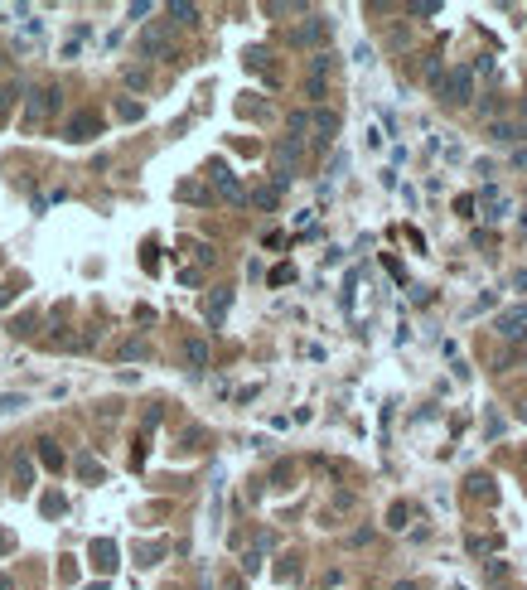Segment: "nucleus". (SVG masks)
I'll return each mask as SVG.
<instances>
[{"mask_svg":"<svg viewBox=\"0 0 527 590\" xmlns=\"http://www.w3.org/2000/svg\"><path fill=\"white\" fill-rule=\"evenodd\" d=\"M184 363H189L194 373H204V368H208V343H204V339H184Z\"/></svg>","mask_w":527,"mask_h":590,"instance_id":"obj_10","label":"nucleus"},{"mask_svg":"<svg viewBox=\"0 0 527 590\" xmlns=\"http://www.w3.org/2000/svg\"><path fill=\"white\" fill-rule=\"evenodd\" d=\"M39 460H44L48 469H63V450H58L53 440H39Z\"/></svg>","mask_w":527,"mask_h":590,"instance_id":"obj_15","label":"nucleus"},{"mask_svg":"<svg viewBox=\"0 0 527 590\" xmlns=\"http://www.w3.org/2000/svg\"><path fill=\"white\" fill-rule=\"evenodd\" d=\"M247 68H266V48H247Z\"/></svg>","mask_w":527,"mask_h":590,"instance_id":"obj_28","label":"nucleus"},{"mask_svg":"<svg viewBox=\"0 0 527 590\" xmlns=\"http://www.w3.org/2000/svg\"><path fill=\"white\" fill-rule=\"evenodd\" d=\"M309 126H314V145L324 150V145H334V136H339V112H329V107H319V112L309 117Z\"/></svg>","mask_w":527,"mask_h":590,"instance_id":"obj_5","label":"nucleus"},{"mask_svg":"<svg viewBox=\"0 0 527 590\" xmlns=\"http://www.w3.org/2000/svg\"><path fill=\"white\" fill-rule=\"evenodd\" d=\"M88 590H107V586H102V581H97V586H88Z\"/></svg>","mask_w":527,"mask_h":590,"instance_id":"obj_36","label":"nucleus"},{"mask_svg":"<svg viewBox=\"0 0 527 590\" xmlns=\"http://www.w3.org/2000/svg\"><path fill=\"white\" fill-rule=\"evenodd\" d=\"M227 305H232V291H213V295H208V305H204V310H208V320H213V324H222V315H227Z\"/></svg>","mask_w":527,"mask_h":590,"instance_id":"obj_13","label":"nucleus"},{"mask_svg":"<svg viewBox=\"0 0 527 590\" xmlns=\"http://www.w3.org/2000/svg\"><path fill=\"white\" fill-rule=\"evenodd\" d=\"M135 556H140V566H155V561L165 556V542H145V547L135 551Z\"/></svg>","mask_w":527,"mask_h":590,"instance_id":"obj_20","label":"nucleus"},{"mask_svg":"<svg viewBox=\"0 0 527 590\" xmlns=\"http://www.w3.org/2000/svg\"><path fill=\"white\" fill-rule=\"evenodd\" d=\"M208 179H213V184H218V194L222 199H227V204H247V189H242V184H237V174H227V165H208Z\"/></svg>","mask_w":527,"mask_h":590,"instance_id":"obj_3","label":"nucleus"},{"mask_svg":"<svg viewBox=\"0 0 527 590\" xmlns=\"http://www.w3.org/2000/svg\"><path fill=\"white\" fill-rule=\"evenodd\" d=\"M440 83H445V97H450V102H460V107H465V102L474 97V68H450Z\"/></svg>","mask_w":527,"mask_h":590,"instance_id":"obj_2","label":"nucleus"},{"mask_svg":"<svg viewBox=\"0 0 527 590\" xmlns=\"http://www.w3.org/2000/svg\"><path fill=\"white\" fill-rule=\"evenodd\" d=\"M518 417H523V421H527V402H518Z\"/></svg>","mask_w":527,"mask_h":590,"instance_id":"obj_33","label":"nucleus"},{"mask_svg":"<svg viewBox=\"0 0 527 590\" xmlns=\"http://www.w3.org/2000/svg\"><path fill=\"white\" fill-rule=\"evenodd\" d=\"M140 53H145V58H165V53H170V29H165V25L145 29V34H140Z\"/></svg>","mask_w":527,"mask_h":590,"instance_id":"obj_7","label":"nucleus"},{"mask_svg":"<svg viewBox=\"0 0 527 590\" xmlns=\"http://www.w3.org/2000/svg\"><path fill=\"white\" fill-rule=\"evenodd\" d=\"M25 407H29L25 392H0V412H25Z\"/></svg>","mask_w":527,"mask_h":590,"instance_id":"obj_17","label":"nucleus"},{"mask_svg":"<svg viewBox=\"0 0 527 590\" xmlns=\"http://www.w3.org/2000/svg\"><path fill=\"white\" fill-rule=\"evenodd\" d=\"M324 34H329V20H319V15H309L305 25H300V29L291 34V44H319V39H324Z\"/></svg>","mask_w":527,"mask_h":590,"instance_id":"obj_9","label":"nucleus"},{"mask_svg":"<svg viewBox=\"0 0 527 590\" xmlns=\"http://www.w3.org/2000/svg\"><path fill=\"white\" fill-rule=\"evenodd\" d=\"M97 131H102V122H97L92 112H83V117H73V122L63 126V136H68V140H92Z\"/></svg>","mask_w":527,"mask_h":590,"instance_id":"obj_8","label":"nucleus"},{"mask_svg":"<svg viewBox=\"0 0 527 590\" xmlns=\"http://www.w3.org/2000/svg\"><path fill=\"white\" fill-rule=\"evenodd\" d=\"M170 15H175V25H199V10H194V5H184V0L170 5Z\"/></svg>","mask_w":527,"mask_h":590,"instance_id":"obj_16","label":"nucleus"},{"mask_svg":"<svg viewBox=\"0 0 527 590\" xmlns=\"http://www.w3.org/2000/svg\"><path fill=\"white\" fill-rule=\"evenodd\" d=\"M126 83H131V87H145L150 78H145V68H126Z\"/></svg>","mask_w":527,"mask_h":590,"instance_id":"obj_29","label":"nucleus"},{"mask_svg":"<svg viewBox=\"0 0 527 590\" xmlns=\"http://www.w3.org/2000/svg\"><path fill=\"white\" fill-rule=\"evenodd\" d=\"M92 566H97V571H112V566H116V542H107V537L92 542Z\"/></svg>","mask_w":527,"mask_h":590,"instance_id":"obj_11","label":"nucleus"},{"mask_svg":"<svg viewBox=\"0 0 527 590\" xmlns=\"http://www.w3.org/2000/svg\"><path fill=\"white\" fill-rule=\"evenodd\" d=\"M309 68H314V73H309V78H324V73H329V68H334V58H329V53H314V58H309Z\"/></svg>","mask_w":527,"mask_h":590,"instance_id":"obj_23","label":"nucleus"},{"mask_svg":"<svg viewBox=\"0 0 527 590\" xmlns=\"http://www.w3.org/2000/svg\"><path fill=\"white\" fill-rule=\"evenodd\" d=\"M15 547V537H10V532H0V551H10Z\"/></svg>","mask_w":527,"mask_h":590,"instance_id":"obj_32","label":"nucleus"},{"mask_svg":"<svg viewBox=\"0 0 527 590\" xmlns=\"http://www.w3.org/2000/svg\"><path fill=\"white\" fill-rule=\"evenodd\" d=\"M396 590H416V586H411V581H401V586H396Z\"/></svg>","mask_w":527,"mask_h":590,"instance_id":"obj_34","label":"nucleus"},{"mask_svg":"<svg viewBox=\"0 0 527 590\" xmlns=\"http://www.w3.org/2000/svg\"><path fill=\"white\" fill-rule=\"evenodd\" d=\"M300 155H305V140H295V136H286V140L276 145V155H271V184H276V189H286V184L295 179Z\"/></svg>","mask_w":527,"mask_h":590,"instance_id":"obj_1","label":"nucleus"},{"mask_svg":"<svg viewBox=\"0 0 527 590\" xmlns=\"http://www.w3.org/2000/svg\"><path fill=\"white\" fill-rule=\"evenodd\" d=\"M0 590H10V581H5V576H0Z\"/></svg>","mask_w":527,"mask_h":590,"instance_id":"obj_35","label":"nucleus"},{"mask_svg":"<svg viewBox=\"0 0 527 590\" xmlns=\"http://www.w3.org/2000/svg\"><path fill=\"white\" fill-rule=\"evenodd\" d=\"M15 489H29V460L15 464Z\"/></svg>","mask_w":527,"mask_h":590,"instance_id":"obj_26","label":"nucleus"},{"mask_svg":"<svg viewBox=\"0 0 527 590\" xmlns=\"http://www.w3.org/2000/svg\"><path fill=\"white\" fill-rule=\"evenodd\" d=\"M483 576H488V581H503V576H508V561H498V556H493V561L483 566Z\"/></svg>","mask_w":527,"mask_h":590,"instance_id":"obj_25","label":"nucleus"},{"mask_svg":"<svg viewBox=\"0 0 527 590\" xmlns=\"http://www.w3.org/2000/svg\"><path fill=\"white\" fill-rule=\"evenodd\" d=\"M406 15H440V0H416V5H406Z\"/></svg>","mask_w":527,"mask_h":590,"instance_id":"obj_24","label":"nucleus"},{"mask_svg":"<svg viewBox=\"0 0 527 590\" xmlns=\"http://www.w3.org/2000/svg\"><path fill=\"white\" fill-rule=\"evenodd\" d=\"M78 474L83 479H102V464L92 460V455H78Z\"/></svg>","mask_w":527,"mask_h":590,"instance_id":"obj_22","label":"nucleus"},{"mask_svg":"<svg viewBox=\"0 0 527 590\" xmlns=\"http://www.w3.org/2000/svg\"><path fill=\"white\" fill-rule=\"evenodd\" d=\"M121 358H150V343H145V339H126V343H121Z\"/></svg>","mask_w":527,"mask_h":590,"instance_id":"obj_18","label":"nucleus"},{"mask_svg":"<svg viewBox=\"0 0 527 590\" xmlns=\"http://www.w3.org/2000/svg\"><path fill=\"white\" fill-rule=\"evenodd\" d=\"M29 329H34V315H25V320H15V324H10V334H29Z\"/></svg>","mask_w":527,"mask_h":590,"instance_id":"obj_30","label":"nucleus"},{"mask_svg":"<svg viewBox=\"0 0 527 590\" xmlns=\"http://www.w3.org/2000/svg\"><path fill=\"white\" fill-rule=\"evenodd\" d=\"M276 199H281V189H276V184H262V189H252V194H247V204H252V209H276Z\"/></svg>","mask_w":527,"mask_h":590,"instance_id":"obj_14","label":"nucleus"},{"mask_svg":"<svg viewBox=\"0 0 527 590\" xmlns=\"http://www.w3.org/2000/svg\"><path fill=\"white\" fill-rule=\"evenodd\" d=\"M116 117H121V122H135V117H140V107H135V102H116Z\"/></svg>","mask_w":527,"mask_h":590,"instance_id":"obj_27","label":"nucleus"},{"mask_svg":"<svg viewBox=\"0 0 527 590\" xmlns=\"http://www.w3.org/2000/svg\"><path fill=\"white\" fill-rule=\"evenodd\" d=\"M493 329L503 339H518V334H527V305H513V310H503L498 320H493Z\"/></svg>","mask_w":527,"mask_h":590,"instance_id":"obj_6","label":"nucleus"},{"mask_svg":"<svg viewBox=\"0 0 527 590\" xmlns=\"http://www.w3.org/2000/svg\"><path fill=\"white\" fill-rule=\"evenodd\" d=\"M387 523H392V527H406V523H411V508H406V504H392V508H387Z\"/></svg>","mask_w":527,"mask_h":590,"instance_id":"obj_21","label":"nucleus"},{"mask_svg":"<svg viewBox=\"0 0 527 590\" xmlns=\"http://www.w3.org/2000/svg\"><path fill=\"white\" fill-rule=\"evenodd\" d=\"M513 169H527V145H518V150H513Z\"/></svg>","mask_w":527,"mask_h":590,"instance_id":"obj_31","label":"nucleus"},{"mask_svg":"<svg viewBox=\"0 0 527 590\" xmlns=\"http://www.w3.org/2000/svg\"><path fill=\"white\" fill-rule=\"evenodd\" d=\"M488 136H493L498 145H518V140H523V126H518V122H493Z\"/></svg>","mask_w":527,"mask_h":590,"instance_id":"obj_12","label":"nucleus"},{"mask_svg":"<svg viewBox=\"0 0 527 590\" xmlns=\"http://www.w3.org/2000/svg\"><path fill=\"white\" fill-rule=\"evenodd\" d=\"M469 494H474V499H493V479H488V474H474V479H469Z\"/></svg>","mask_w":527,"mask_h":590,"instance_id":"obj_19","label":"nucleus"},{"mask_svg":"<svg viewBox=\"0 0 527 590\" xmlns=\"http://www.w3.org/2000/svg\"><path fill=\"white\" fill-rule=\"evenodd\" d=\"M58 102H63V92H58L53 83L34 87V97H29V122H39V117H53V112H58Z\"/></svg>","mask_w":527,"mask_h":590,"instance_id":"obj_4","label":"nucleus"}]
</instances>
